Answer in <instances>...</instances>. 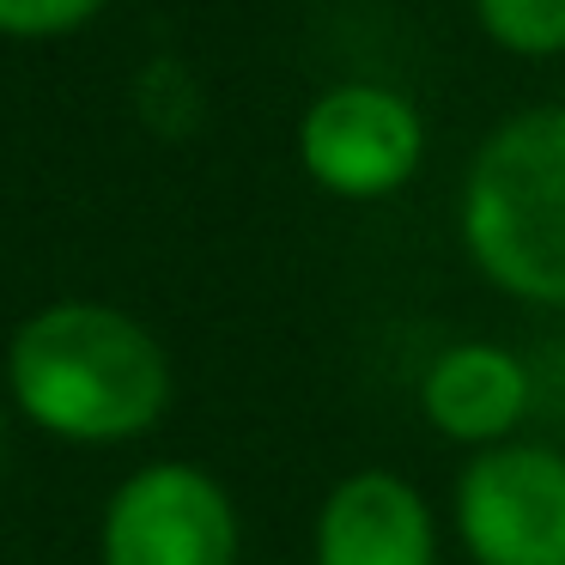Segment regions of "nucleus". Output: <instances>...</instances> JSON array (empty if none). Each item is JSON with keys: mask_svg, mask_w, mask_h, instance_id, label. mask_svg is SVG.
Instances as JSON below:
<instances>
[{"mask_svg": "<svg viewBox=\"0 0 565 565\" xmlns=\"http://www.w3.org/2000/svg\"><path fill=\"white\" fill-rule=\"evenodd\" d=\"M426 122L390 86H334L298 122V159L310 183L341 201H383L419 171Z\"/></svg>", "mask_w": 565, "mask_h": 565, "instance_id": "39448f33", "label": "nucleus"}, {"mask_svg": "<svg viewBox=\"0 0 565 565\" xmlns=\"http://www.w3.org/2000/svg\"><path fill=\"white\" fill-rule=\"evenodd\" d=\"M468 262L499 292L565 310V110H523L480 140L462 183Z\"/></svg>", "mask_w": 565, "mask_h": 565, "instance_id": "f03ea898", "label": "nucleus"}, {"mask_svg": "<svg viewBox=\"0 0 565 565\" xmlns=\"http://www.w3.org/2000/svg\"><path fill=\"white\" fill-rule=\"evenodd\" d=\"M310 565H438V516L395 468H353L310 529Z\"/></svg>", "mask_w": 565, "mask_h": 565, "instance_id": "423d86ee", "label": "nucleus"}, {"mask_svg": "<svg viewBox=\"0 0 565 565\" xmlns=\"http://www.w3.org/2000/svg\"><path fill=\"white\" fill-rule=\"evenodd\" d=\"M98 565H244V516L195 462H140L98 516Z\"/></svg>", "mask_w": 565, "mask_h": 565, "instance_id": "7ed1b4c3", "label": "nucleus"}, {"mask_svg": "<svg viewBox=\"0 0 565 565\" xmlns=\"http://www.w3.org/2000/svg\"><path fill=\"white\" fill-rule=\"evenodd\" d=\"M104 0H0V31L7 38H62L86 25Z\"/></svg>", "mask_w": 565, "mask_h": 565, "instance_id": "1a4fd4ad", "label": "nucleus"}, {"mask_svg": "<svg viewBox=\"0 0 565 565\" xmlns=\"http://www.w3.org/2000/svg\"><path fill=\"white\" fill-rule=\"evenodd\" d=\"M450 523L475 565H565V450L535 438L475 450L456 468Z\"/></svg>", "mask_w": 565, "mask_h": 565, "instance_id": "20e7f679", "label": "nucleus"}, {"mask_svg": "<svg viewBox=\"0 0 565 565\" xmlns=\"http://www.w3.org/2000/svg\"><path fill=\"white\" fill-rule=\"evenodd\" d=\"M535 407L529 365L499 341H456L419 371V419L468 456L511 444Z\"/></svg>", "mask_w": 565, "mask_h": 565, "instance_id": "0eeeda50", "label": "nucleus"}, {"mask_svg": "<svg viewBox=\"0 0 565 565\" xmlns=\"http://www.w3.org/2000/svg\"><path fill=\"white\" fill-rule=\"evenodd\" d=\"M171 353L122 305L55 298L7 341V407L55 444H135L171 414Z\"/></svg>", "mask_w": 565, "mask_h": 565, "instance_id": "f257e3e1", "label": "nucleus"}, {"mask_svg": "<svg viewBox=\"0 0 565 565\" xmlns=\"http://www.w3.org/2000/svg\"><path fill=\"white\" fill-rule=\"evenodd\" d=\"M475 13L499 50H516V55L565 50V0H475Z\"/></svg>", "mask_w": 565, "mask_h": 565, "instance_id": "6e6552de", "label": "nucleus"}, {"mask_svg": "<svg viewBox=\"0 0 565 565\" xmlns=\"http://www.w3.org/2000/svg\"><path fill=\"white\" fill-rule=\"evenodd\" d=\"M0 468H7V395H0Z\"/></svg>", "mask_w": 565, "mask_h": 565, "instance_id": "9d476101", "label": "nucleus"}]
</instances>
